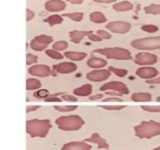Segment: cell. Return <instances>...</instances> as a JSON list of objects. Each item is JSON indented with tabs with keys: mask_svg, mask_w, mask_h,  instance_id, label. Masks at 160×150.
Returning <instances> with one entry per match:
<instances>
[{
	"mask_svg": "<svg viewBox=\"0 0 160 150\" xmlns=\"http://www.w3.org/2000/svg\"><path fill=\"white\" fill-rule=\"evenodd\" d=\"M134 134L139 138L150 139L160 135V122L155 120L142 121L134 128Z\"/></svg>",
	"mask_w": 160,
	"mask_h": 150,
	"instance_id": "cell-1",
	"label": "cell"
},
{
	"mask_svg": "<svg viewBox=\"0 0 160 150\" xmlns=\"http://www.w3.org/2000/svg\"><path fill=\"white\" fill-rule=\"evenodd\" d=\"M52 125L48 120H34L27 121V133L31 138H45L51 129Z\"/></svg>",
	"mask_w": 160,
	"mask_h": 150,
	"instance_id": "cell-2",
	"label": "cell"
},
{
	"mask_svg": "<svg viewBox=\"0 0 160 150\" xmlns=\"http://www.w3.org/2000/svg\"><path fill=\"white\" fill-rule=\"evenodd\" d=\"M58 128L62 131H78L84 124V121L78 115L62 116L56 120Z\"/></svg>",
	"mask_w": 160,
	"mask_h": 150,
	"instance_id": "cell-3",
	"label": "cell"
},
{
	"mask_svg": "<svg viewBox=\"0 0 160 150\" xmlns=\"http://www.w3.org/2000/svg\"><path fill=\"white\" fill-rule=\"evenodd\" d=\"M92 53H99L104 55L108 59H132L131 53L126 48H98L93 51Z\"/></svg>",
	"mask_w": 160,
	"mask_h": 150,
	"instance_id": "cell-4",
	"label": "cell"
},
{
	"mask_svg": "<svg viewBox=\"0 0 160 150\" xmlns=\"http://www.w3.org/2000/svg\"><path fill=\"white\" fill-rule=\"evenodd\" d=\"M134 48L143 50H155L160 48V36L136 39L131 42Z\"/></svg>",
	"mask_w": 160,
	"mask_h": 150,
	"instance_id": "cell-5",
	"label": "cell"
},
{
	"mask_svg": "<svg viewBox=\"0 0 160 150\" xmlns=\"http://www.w3.org/2000/svg\"><path fill=\"white\" fill-rule=\"evenodd\" d=\"M156 55L149 52H140L135 56V63L139 65H152L157 62Z\"/></svg>",
	"mask_w": 160,
	"mask_h": 150,
	"instance_id": "cell-6",
	"label": "cell"
},
{
	"mask_svg": "<svg viewBox=\"0 0 160 150\" xmlns=\"http://www.w3.org/2000/svg\"><path fill=\"white\" fill-rule=\"evenodd\" d=\"M107 90H112L114 92H120L123 95H127V94L129 93V90H128L126 84L122 82H118V81H112V82L106 83L100 88V91Z\"/></svg>",
	"mask_w": 160,
	"mask_h": 150,
	"instance_id": "cell-7",
	"label": "cell"
},
{
	"mask_svg": "<svg viewBox=\"0 0 160 150\" xmlns=\"http://www.w3.org/2000/svg\"><path fill=\"white\" fill-rule=\"evenodd\" d=\"M109 31L114 33H127L131 28V24L128 22L124 21H112L108 23L106 26Z\"/></svg>",
	"mask_w": 160,
	"mask_h": 150,
	"instance_id": "cell-8",
	"label": "cell"
},
{
	"mask_svg": "<svg viewBox=\"0 0 160 150\" xmlns=\"http://www.w3.org/2000/svg\"><path fill=\"white\" fill-rule=\"evenodd\" d=\"M110 71L109 70H95L89 72L87 74L88 79L94 81H101L106 80L110 76Z\"/></svg>",
	"mask_w": 160,
	"mask_h": 150,
	"instance_id": "cell-9",
	"label": "cell"
},
{
	"mask_svg": "<svg viewBox=\"0 0 160 150\" xmlns=\"http://www.w3.org/2000/svg\"><path fill=\"white\" fill-rule=\"evenodd\" d=\"M92 146L86 142H71L66 143L62 147V150H91Z\"/></svg>",
	"mask_w": 160,
	"mask_h": 150,
	"instance_id": "cell-10",
	"label": "cell"
},
{
	"mask_svg": "<svg viewBox=\"0 0 160 150\" xmlns=\"http://www.w3.org/2000/svg\"><path fill=\"white\" fill-rule=\"evenodd\" d=\"M136 74L138 75L140 78H146V79H152L155 78L158 74L159 71L155 67H141L136 71Z\"/></svg>",
	"mask_w": 160,
	"mask_h": 150,
	"instance_id": "cell-11",
	"label": "cell"
},
{
	"mask_svg": "<svg viewBox=\"0 0 160 150\" xmlns=\"http://www.w3.org/2000/svg\"><path fill=\"white\" fill-rule=\"evenodd\" d=\"M84 142H90V143L96 144L98 148H105V149H109V145L106 140L103 138H102L98 133H95L92 134L90 138L84 139Z\"/></svg>",
	"mask_w": 160,
	"mask_h": 150,
	"instance_id": "cell-12",
	"label": "cell"
},
{
	"mask_svg": "<svg viewBox=\"0 0 160 150\" xmlns=\"http://www.w3.org/2000/svg\"><path fill=\"white\" fill-rule=\"evenodd\" d=\"M29 73L34 76L47 77L51 73V70L48 66L34 65L29 69Z\"/></svg>",
	"mask_w": 160,
	"mask_h": 150,
	"instance_id": "cell-13",
	"label": "cell"
},
{
	"mask_svg": "<svg viewBox=\"0 0 160 150\" xmlns=\"http://www.w3.org/2000/svg\"><path fill=\"white\" fill-rule=\"evenodd\" d=\"M45 9L50 12H59L66 8V3L62 0H49L45 5Z\"/></svg>",
	"mask_w": 160,
	"mask_h": 150,
	"instance_id": "cell-14",
	"label": "cell"
},
{
	"mask_svg": "<svg viewBox=\"0 0 160 150\" xmlns=\"http://www.w3.org/2000/svg\"><path fill=\"white\" fill-rule=\"evenodd\" d=\"M54 70H56L59 73H71L77 70V65L73 62H64L62 63L57 64V65L53 66Z\"/></svg>",
	"mask_w": 160,
	"mask_h": 150,
	"instance_id": "cell-15",
	"label": "cell"
},
{
	"mask_svg": "<svg viewBox=\"0 0 160 150\" xmlns=\"http://www.w3.org/2000/svg\"><path fill=\"white\" fill-rule=\"evenodd\" d=\"M92 31H70L69 33L70 34V39L74 43H79L81 39H83V38L86 35H89L90 34H92Z\"/></svg>",
	"mask_w": 160,
	"mask_h": 150,
	"instance_id": "cell-16",
	"label": "cell"
},
{
	"mask_svg": "<svg viewBox=\"0 0 160 150\" xmlns=\"http://www.w3.org/2000/svg\"><path fill=\"white\" fill-rule=\"evenodd\" d=\"M87 64L92 68H101L107 64V61L102 58L93 57L88 60Z\"/></svg>",
	"mask_w": 160,
	"mask_h": 150,
	"instance_id": "cell-17",
	"label": "cell"
},
{
	"mask_svg": "<svg viewBox=\"0 0 160 150\" xmlns=\"http://www.w3.org/2000/svg\"><path fill=\"white\" fill-rule=\"evenodd\" d=\"M92 86L90 84H87L74 89L73 93L77 95H79V96H87L92 93Z\"/></svg>",
	"mask_w": 160,
	"mask_h": 150,
	"instance_id": "cell-18",
	"label": "cell"
},
{
	"mask_svg": "<svg viewBox=\"0 0 160 150\" xmlns=\"http://www.w3.org/2000/svg\"><path fill=\"white\" fill-rule=\"evenodd\" d=\"M133 7H134V6H133L132 3L127 1L116 3L112 6V8L117 11H128L132 9Z\"/></svg>",
	"mask_w": 160,
	"mask_h": 150,
	"instance_id": "cell-19",
	"label": "cell"
},
{
	"mask_svg": "<svg viewBox=\"0 0 160 150\" xmlns=\"http://www.w3.org/2000/svg\"><path fill=\"white\" fill-rule=\"evenodd\" d=\"M134 101L136 102H148L152 99V95L149 93H134L131 96Z\"/></svg>",
	"mask_w": 160,
	"mask_h": 150,
	"instance_id": "cell-20",
	"label": "cell"
},
{
	"mask_svg": "<svg viewBox=\"0 0 160 150\" xmlns=\"http://www.w3.org/2000/svg\"><path fill=\"white\" fill-rule=\"evenodd\" d=\"M64 55L68 59L72 60H81L87 56V54L84 52H65Z\"/></svg>",
	"mask_w": 160,
	"mask_h": 150,
	"instance_id": "cell-21",
	"label": "cell"
},
{
	"mask_svg": "<svg viewBox=\"0 0 160 150\" xmlns=\"http://www.w3.org/2000/svg\"><path fill=\"white\" fill-rule=\"evenodd\" d=\"M90 19L92 22L98 23H104L107 20L106 17H105L104 14L101 12H94L90 14Z\"/></svg>",
	"mask_w": 160,
	"mask_h": 150,
	"instance_id": "cell-22",
	"label": "cell"
},
{
	"mask_svg": "<svg viewBox=\"0 0 160 150\" xmlns=\"http://www.w3.org/2000/svg\"><path fill=\"white\" fill-rule=\"evenodd\" d=\"M62 17L59 15H52L49 16L48 17H47L46 19L44 20V21L46 22V23H49L50 26H53L55 24H59L62 22Z\"/></svg>",
	"mask_w": 160,
	"mask_h": 150,
	"instance_id": "cell-23",
	"label": "cell"
},
{
	"mask_svg": "<svg viewBox=\"0 0 160 150\" xmlns=\"http://www.w3.org/2000/svg\"><path fill=\"white\" fill-rule=\"evenodd\" d=\"M144 10L148 14H160V4H152L150 6H145Z\"/></svg>",
	"mask_w": 160,
	"mask_h": 150,
	"instance_id": "cell-24",
	"label": "cell"
},
{
	"mask_svg": "<svg viewBox=\"0 0 160 150\" xmlns=\"http://www.w3.org/2000/svg\"><path fill=\"white\" fill-rule=\"evenodd\" d=\"M41 82L37 79L31 78L27 80V89L28 90H32V89L39 88L41 87Z\"/></svg>",
	"mask_w": 160,
	"mask_h": 150,
	"instance_id": "cell-25",
	"label": "cell"
},
{
	"mask_svg": "<svg viewBox=\"0 0 160 150\" xmlns=\"http://www.w3.org/2000/svg\"><path fill=\"white\" fill-rule=\"evenodd\" d=\"M34 39H35L37 42H40V43L42 44H45V45H48V44L51 43L53 41L52 37L48 35H45V34H41V35L36 36V37L34 38Z\"/></svg>",
	"mask_w": 160,
	"mask_h": 150,
	"instance_id": "cell-26",
	"label": "cell"
},
{
	"mask_svg": "<svg viewBox=\"0 0 160 150\" xmlns=\"http://www.w3.org/2000/svg\"><path fill=\"white\" fill-rule=\"evenodd\" d=\"M62 16L69 17L71 20H75V21H81V20H82L84 14H83V12H71V13H65Z\"/></svg>",
	"mask_w": 160,
	"mask_h": 150,
	"instance_id": "cell-27",
	"label": "cell"
},
{
	"mask_svg": "<svg viewBox=\"0 0 160 150\" xmlns=\"http://www.w3.org/2000/svg\"><path fill=\"white\" fill-rule=\"evenodd\" d=\"M109 71H112V73H115L117 76L120 77V78H123V77L126 76L128 74V70H125V69H120V68H116L113 67H109Z\"/></svg>",
	"mask_w": 160,
	"mask_h": 150,
	"instance_id": "cell-28",
	"label": "cell"
},
{
	"mask_svg": "<svg viewBox=\"0 0 160 150\" xmlns=\"http://www.w3.org/2000/svg\"><path fill=\"white\" fill-rule=\"evenodd\" d=\"M48 46V45H45V44H42L40 42H37L35 39H33L31 42V47L33 49L36 50V51H42L44 48H45Z\"/></svg>",
	"mask_w": 160,
	"mask_h": 150,
	"instance_id": "cell-29",
	"label": "cell"
},
{
	"mask_svg": "<svg viewBox=\"0 0 160 150\" xmlns=\"http://www.w3.org/2000/svg\"><path fill=\"white\" fill-rule=\"evenodd\" d=\"M45 53H46L48 56H49L51 58H53V59H62V55L61 53H59V52H57L56 50H53V49H48L45 51Z\"/></svg>",
	"mask_w": 160,
	"mask_h": 150,
	"instance_id": "cell-30",
	"label": "cell"
},
{
	"mask_svg": "<svg viewBox=\"0 0 160 150\" xmlns=\"http://www.w3.org/2000/svg\"><path fill=\"white\" fill-rule=\"evenodd\" d=\"M142 30H143L145 32L155 33L159 31V28L154 24H145L142 27Z\"/></svg>",
	"mask_w": 160,
	"mask_h": 150,
	"instance_id": "cell-31",
	"label": "cell"
},
{
	"mask_svg": "<svg viewBox=\"0 0 160 150\" xmlns=\"http://www.w3.org/2000/svg\"><path fill=\"white\" fill-rule=\"evenodd\" d=\"M78 108V106H54V109L56 110L62 111V112H68V111L74 110Z\"/></svg>",
	"mask_w": 160,
	"mask_h": 150,
	"instance_id": "cell-32",
	"label": "cell"
},
{
	"mask_svg": "<svg viewBox=\"0 0 160 150\" xmlns=\"http://www.w3.org/2000/svg\"><path fill=\"white\" fill-rule=\"evenodd\" d=\"M67 47H68V44H67V42H65V41H59V42H56V43L53 45V48L56 50H59V51L64 50L65 48H67Z\"/></svg>",
	"mask_w": 160,
	"mask_h": 150,
	"instance_id": "cell-33",
	"label": "cell"
},
{
	"mask_svg": "<svg viewBox=\"0 0 160 150\" xmlns=\"http://www.w3.org/2000/svg\"><path fill=\"white\" fill-rule=\"evenodd\" d=\"M142 109L151 112H160V106H142Z\"/></svg>",
	"mask_w": 160,
	"mask_h": 150,
	"instance_id": "cell-34",
	"label": "cell"
},
{
	"mask_svg": "<svg viewBox=\"0 0 160 150\" xmlns=\"http://www.w3.org/2000/svg\"><path fill=\"white\" fill-rule=\"evenodd\" d=\"M34 97H37V98H46V97L49 96V93H48V91L46 90H40L38 92H36L34 93Z\"/></svg>",
	"mask_w": 160,
	"mask_h": 150,
	"instance_id": "cell-35",
	"label": "cell"
},
{
	"mask_svg": "<svg viewBox=\"0 0 160 150\" xmlns=\"http://www.w3.org/2000/svg\"><path fill=\"white\" fill-rule=\"evenodd\" d=\"M97 34L102 39H109L111 38V34L108 33L107 31H103V30H98L97 31Z\"/></svg>",
	"mask_w": 160,
	"mask_h": 150,
	"instance_id": "cell-36",
	"label": "cell"
},
{
	"mask_svg": "<svg viewBox=\"0 0 160 150\" xmlns=\"http://www.w3.org/2000/svg\"><path fill=\"white\" fill-rule=\"evenodd\" d=\"M38 61V56H34L32 54H28L27 55V64L29 65V64L34 63Z\"/></svg>",
	"mask_w": 160,
	"mask_h": 150,
	"instance_id": "cell-37",
	"label": "cell"
},
{
	"mask_svg": "<svg viewBox=\"0 0 160 150\" xmlns=\"http://www.w3.org/2000/svg\"><path fill=\"white\" fill-rule=\"evenodd\" d=\"M102 108L105 109H108V110H119L125 108L126 106H100Z\"/></svg>",
	"mask_w": 160,
	"mask_h": 150,
	"instance_id": "cell-38",
	"label": "cell"
},
{
	"mask_svg": "<svg viewBox=\"0 0 160 150\" xmlns=\"http://www.w3.org/2000/svg\"><path fill=\"white\" fill-rule=\"evenodd\" d=\"M62 98L65 101L68 102H77L78 101V98H76L73 95H64L62 96Z\"/></svg>",
	"mask_w": 160,
	"mask_h": 150,
	"instance_id": "cell-39",
	"label": "cell"
},
{
	"mask_svg": "<svg viewBox=\"0 0 160 150\" xmlns=\"http://www.w3.org/2000/svg\"><path fill=\"white\" fill-rule=\"evenodd\" d=\"M45 102H60L61 100L59 98L56 97V95H49L45 98Z\"/></svg>",
	"mask_w": 160,
	"mask_h": 150,
	"instance_id": "cell-40",
	"label": "cell"
},
{
	"mask_svg": "<svg viewBox=\"0 0 160 150\" xmlns=\"http://www.w3.org/2000/svg\"><path fill=\"white\" fill-rule=\"evenodd\" d=\"M88 38L90 40L94 41V42H100V41H102V38L99 37V36L97 35V34H93L92 33L89 34Z\"/></svg>",
	"mask_w": 160,
	"mask_h": 150,
	"instance_id": "cell-41",
	"label": "cell"
},
{
	"mask_svg": "<svg viewBox=\"0 0 160 150\" xmlns=\"http://www.w3.org/2000/svg\"><path fill=\"white\" fill-rule=\"evenodd\" d=\"M34 16V13L33 11H31V9H27V20H28V21L32 20Z\"/></svg>",
	"mask_w": 160,
	"mask_h": 150,
	"instance_id": "cell-42",
	"label": "cell"
},
{
	"mask_svg": "<svg viewBox=\"0 0 160 150\" xmlns=\"http://www.w3.org/2000/svg\"><path fill=\"white\" fill-rule=\"evenodd\" d=\"M148 84H160V76L159 78H155L152 79H149L146 81Z\"/></svg>",
	"mask_w": 160,
	"mask_h": 150,
	"instance_id": "cell-43",
	"label": "cell"
},
{
	"mask_svg": "<svg viewBox=\"0 0 160 150\" xmlns=\"http://www.w3.org/2000/svg\"><path fill=\"white\" fill-rule=\"evenodd\" d=\"M123 100L119 98H115V97H111V98H106L102 100V102H122Z\"/></svg>",
	"mask_w": 160,
	"mask_h": 150,
	"instance_id": "cell-44",
	"label": "cell"
},
{
	"mask_svg": "<svg viewBox=\"0 0 160 150\" xmlns=\"http://www.w3.org/2000/svg\"><path fill=\"white\" fill-rule=\"evenodd\" d=\"M103 97L102 94H96V95H92V96L89 97V99L90 100H99L101 99Z\"/></svg>",
	"mask_w": 160,
	"mask_h": 150,
	"instance_id": "cell-45",
	"label": "cell"
},
{
	"mask_svg": "<svg viewBox=\"0 0 160 150\" xmlns=\"http://www.w3.org/2000/svg\"><path fill=\"white\" fill-rule=\"evenodd\" d=\"M39 107H40L39 106H27V112H31V111L35 110V109H38Z\"/></svg>",
	"mask_w": 160,
	"mask_h": 150,
	"instance_id": "cell-46",
	"label": "cell"
},
{
	"mask_svg": "<svg viewBox=\"0 0 160 150\" xmlns=\"http://www.w3.org/2000/svg\"><path fill=\"white\" fill-rule=\"evenodd\" d=\"M106 95H117V96H121L123 94L120 93V92H114V91H111V92H106Z\"/></svg>",
	"mask_w": 160,
	"mask_h": 150,
	"instance_id": "cell-47",
	"label": "cell"
},
{
	"mask_svg": "<svg viewBox=\"0 0 160 150\" xmlns=\"http://www.w3.org/2000/svg\"><path fill=\"white\" fill-rule=\"evenodd\" d=\"M93 1L96 2H100V3H110L116 2L117 0H93Z\"/></svg>",
	"mask_w": 160,
	"mask_h": 150,
	"instance_id": "cell-48",
	"label": "cell"
},
{
	"mask_svg": "<svg viewBox=\"0 0 160 150\" xmlns=\"http://www.w3.org/2000/svg\"><path fill=\"white\" fill-rule=\"evenodd\" d=\"M67 1L70 2L73 4H81L83 2V0H67Z\"/></svg>",
	"mask_w": 160,
	"mask_h": 150,
	"instance_id": "cell-49",
	"label": "cell"
},
{
	"mask_svg": "<svg viewBox=\"0 0 160 150\" xmlns=\"http://www.w3.org/2000/svg\"><path fill=\"white\" fill-rule=\"evenodd\" d=\"M152 150H160V146H159V147H156V148H153Z\"/></svg>",
	"mask_w": 160,
	"mask_h": 150,
	"instance_id": "cell-50",
	"label": "cell"
},
{
	"mask_svg": "<svg viewBox=\"0 0 160 150\" xmlns=\"http://www.w3.org/2000/svg\"><path fill=\"white\" fill-rule=\"evenodd\" d=\"M156 101H157V102H160V96L157 97V98H156Z\"/></svg>",
	"mask_w": 160,
	"mask_h": 150,
	"instance_id": "cell-51",
	"label": "cell"
}]
</instances>
